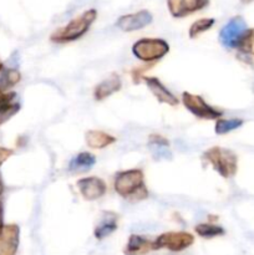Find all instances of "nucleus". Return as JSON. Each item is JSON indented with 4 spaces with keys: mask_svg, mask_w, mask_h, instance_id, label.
I'll list each match as a JSON object with an SVG mask.
<instances>
[{
    "mask_svg": "<svg viewBox=\"0 0 254 255\" xmlns=\"http://www.w3.org/2000/svg\"><path fill=\"white\" fill-rule=\"evenodd\" d=\"M19 246V228L14 224L0 229V255H14Z\"/></svg>",
    "mask_w": 254,
    "mask_h": 255,
    "instance_id": "11",
    "label": "nucleus"
},
{
    "mask_svg": "<svg viewBox=\"0 0 254 255\" xmlns=\"http://www.w3.org/2000/svg\"><path fill=\"white\" fill-rule=\"evenodd\" d=\"M243 125V120L241 119H229V120H218L216 124V131L217 134H226L229 132L234 131V129L239 128Z\"/></svg>",
    "mask_w": 254,
    "mask_h": 255,
    "instance_id": "19",
    "label": "nucleus"
},
{
    "mask_svg": "<svg viewBox=\"0 0 254 255\" xmlns=\"http://www.w3.org/2000/svg\"><path fill=\"white\" fill-rule=\"evenodd\" d=\"M14 151L10 148H5V147H0V166L4 163L6 159H9L12 156Z\"/></svg>",
    "mask_w": 254,
    "mask_h": 255,
    "instance_id": "26",
    "label": "nucleus"
},
{
    "mask_svg": "<svg viewBox=\"0 0 254 255\" xmlns=\"http://www.w3.org/2000/svg\"><path fill=\"white\" fill-rule=\"evenodd\" d=\"M20 81V72L12 67L0 64V92H6Z\"/></svg>",
    "mask_w": 254,
    "mask_h": 255,
    "instance_id": "17",
    "label": "nucleus"
},
{
    "mask_svg": "<svg viewBox=\"0 0 254 255\" xmlns=\"http://www.w3.org/2000/svg\"><path fill=\"white\" fill-rule=\"evenodd\" d=\"M182 101L186 109L194 115L196 117L202 120H216L222 116V111L209 106L201 96L198 95L189 94V92H183L182 95Z\"/></svg>",
    "mask_w": 254,
    "mask_h": 255,
    "instance_id": "6",
    "label": "nucleus"
},
{
    "mask_svg": "<svg viewBox=\"0 0 254 255\" xmlns=\"http://www.w3.org/2000/svg\"><path fill=\"white\" fill-rule=\"evenodd\" d=\"M19 109H20L19 104H15L14 102L12 105L7 106L6 109L0 110V125H2L4 122H6L7 120L11 119V117L14 116L17 111H19Z\"/></svg>",
    "mask_w": 254,
    "mask_h": 255,
    "instance_id": "24",
    "label": "nucleus"
},
{
    "mask_svg": "<svg viewBox=\"0 0 254 255\" xmlns=\"http://www.w3.org/2000/svg\"><path fill=\"white\" fill-rule=\"evenodd\" d=\"M168 51L169 45L162 39H141L132 46V54L144 62L162 59Z\"/></svg>",
    "mask_w": 254,
    "mask_h": 255,
    "instance_id": "4",
    "label": "nucleus"
},
{
    "mask_svg": "<svg viewBox=\"0 0 254 255\" xmlns=\"http://www.w3.org/2000/svg\"><path fill=\"white\" fill-rule=\"evenodd\" d=\"M97 17V11L95 9L86 10L80 16L75 17L74 20L67 25L62 26L61 29L56 30L51 35V41L54 42H69L80 39L89 31L90 26L94 24Z\"/></svg>",
    "mask_w": 254,
    "mask_h": 255,
    "instance_id": "2",
    "label": "nucleus"
},
{
    "mask_svg": "<svg viewBox=\"0 0 254 255\" xmlns=\"http://www.w3.org/2000/svg\"><path fill=\"white\" fill-rule=\"evenodd\" d=\"M121 89V80L117 75H111L106 80L99 84L95 89L94 96L96 100H104L106 97L111 96L115 92H117Z\"/></svg>",
    "mask_w": 254,
    "mask_h": 255,
    "instance_id": "13",
    "label": "nucleus"
},
{
    "mask_svg": "<svg viewBox=\"0 0 254 255\" xmlns=\"http://www.w3.org/2000/svg\"><path fill=\"white\" fill-rule=\"evenodd\" d=\"M144 82L147 84L148 89L154 95L157 100L162 104H167L169 106H176L178 105V100L172 92L167 90V87L156 77H144Z\"/></svg>",
    "mask_w": 254,
    "mask_h": 255,
    "instance_id": "12",
    "label": "nucleus"
},
{
    "mask_svg": "<svg viewBox=\"0 0 254 255\" xmlns=\"http://www.w3.org/2000/svg\"><path fill=\"white\" fill-rule=\"evenodd\" d=\"M239 49L243 50L244 52L254 55V29H248Z\"/></svg>",
    "mask_w": 254,
    "mask_h": 255,
    "instance_id": "23",
    "label": "nucleus"
},
{
    "mask_svg": "<svg viewBox=\"0 0 254 255\" xmlns=\"http://www.w3.org/2000/svg\"><path fill=\"white\" fill-rule=\"evenodd\" d=\"M152 22V14L147 10L133 12V14L122 15L116 21V26L120 30L126 32L136 31V30L143 29L144 26Z\"/></svg>",
    "mask_w": 254,
    "mask_h": 255,
    "instance_id": "8",
    "label": "nucleus"
},
{
    "mask_svg": "<svg viewBox=\"0 0 254 255\" xmlns=\"http://www.w3.org/2000/svg\"><path fill=\"white\" fill-rule=\"evenodd\" d=\"M193 243V237L189 233L184 232H171V233H164L159 236L153 243V249L167 248L169 251L179 252L188 248Z\"/></svg>",
    "mask_w": 254,
    "mask_h": 255,
    "instance_id": "7",
    "label": "nucleus"
},
{
    "mask_svg": "<svg viewBox=\"0 0 254 255\" xmlns=\"http://www.w3.org/2000/svg\"><path fill=\"white\" fill-rule=\"evenodd\" d=\"M243 1H246V2H248V1H251V0H243Z\"/></svg>",
    "mask_w": 254,
    "mask_h": 255,
    "instance_id": "28",
    "label": "nucleus"
},
{
    "mask_svg": "<svg viewBox=\"0 0 254 255\" xmlns=\"http://www.w3.org/2000/svg\"><path fill=\"white\" fill-rule=\"evenodd\" d=\"M209 0H167L172 16L184 17L202 10L208 5Z\"/></svg>",
    "mask_w": 254,
    "mask_h": 255,
    "instance_id": "10",
    "label": "nucleus"
},
{
    "mask_svg": "<svg viewBox=\"0 0 254 255\" xmlns=\"http://www.w3.org/2000/svg\"><path fill=\"white\" fill-rule=\"evenodd\" d=\"M247 31H248V26L243 17L236 16L229 20L221 30L219 41L228 49H236L241 46Z\"/></svg>",
    "mask_w": 254,
    "mask_h": 255,
    "instance_id": "5",
    "label": "nucleus"
},
{
    "mask_svg": "<svg viewBox=\"0 0 254 255\" xmlns=\"http://www.w3.org/2000/svg\"><path fill=\"white\" fill-rule=\"evenodd\" d=\"M116 228V219H107V221H104L99 227H97L96 231H95V237H96L97 239H102L105 238V237L110 236Z\"/></svg>",
    "mask_w": 254,
    "mask_h": 255,
    "instance_id": "22",
    "label": "nucleus"
},
{
    "mask_svg": "<svg viewBox=\"0 0 254 255\" xmlns=\"http://www.w3.org/2000/svg\"><path fill=\"white\" fill-rule=\"evenodd\" d=\"M196 232L203 238H214V237L223 236L224 229L219 226H214V224H199L196 227Z\"/></svg>",
    "mask_w": 254,
    "mask_h": 255,
    "instance_id": "21",
    "label": "nucleus"
},
{
    "mask_svg": "<svg viewBox=\"0 0 254 255\" xmlns=\"http://www.w3.org/2000/svg\"><path fill=\"white\" fill-rule=\"evenodd\" d=\"M115 191L124 198L143 199L147 197L143 173L139 169L120 172L115 177Z\"/></svg>",
    "mask_w": 254,
    "mask_h": 255,
    "instance_id": "1",
    "label": "nucleus"
},
{
    "mask_svg": "<svg viewBox=\"0 0 254 255\" xmlns=\"http://www.w3.org/2000/svg\"><path fill=\"white\" fill-rule=\"evenodd\" d=\"M148 148L156 159L171 158L169 143L162 136H151L148 139Z\"/></svg>",
    "mask_w": 254,
    "mask_h": 255,
    "instance_id": "15",
    "label": "nucleus"
},
{
    "mask_svg": "<svg viewBox=\"0 0 254 255\" xmlns=\"http://www.w3.org/2000/svg\"><path fill=\"white\" fill-rule=\"evenodd\" d=\"M203 158L213 166L214 171L218 172L223 178L234 176L238 168V158L231 149L222 147H212L204 152Z\"/></svg>",
    "mask_w": 254,
    "mask_h": 255,
    "instance_id": "3",
    "label": "nucleus"
},
{
    "mask_svg": "<svg viewBox=\"0 0 254 255\" xmlns=\"http://www.w3.org/2000/svg\"><path fill=\"white\" fill-rule=\"evenodd\" d=\"M14 99H15V94L12 92H0V110L6 109L7 106L14 104Z\"/></svg>",
    "mask_w": 254,
    "mask_h": 255,
    "instance_id": "25",
    "label": "nucleus"
},
{
    "mask_svg": "<svg viewBox=\"0 0 254 255\" xmlns=\"http://www.w3.org/2000/svg\"><path fill=\"white\" fill-rule=\"evenodd\" d=\"M115 142H116V138L104 131H95V129H92V131H89L86 133V143L91 148L101 149L115 143Z\"/></svg>",
    "mask_w": 254,
    "mask_h": 255,
    "instance_id": "14",
    "label": "nucleus"
},
{
    "mask_svg": "<svg viewBox=\"0 0 254 255\" xmlns=\"http://www.w3.org/2000/svg\"><path fill=\"white\" fill-rule=\"evenodd\" d=\"M214 19H211V17H204V19H199L197 21H194L192 24L191 29H189V37H197L198 35H201L202 32L207 31V30L211 29L214 25Z\"/></svg>",
    "mask_w": 254,
    "mask_h": 255,
    "instance_id": "20",
    "label": "nucleus"
},
{
    "mask_svg": "<svg viewBox=\"0 0 254 255\" xmlns=\"http://www.w3.org/2000/svg\"><path fill=\"white\" fill-rule=\"evenodd\" d=\"M77 188L86 201H96L106 193V184L97 177H86L79 179Z\"/></svg>",
    "mask_w": 254,
    "mask_h": 255,
    "instance_id": "9",
    "label": "nucleus"
},
{
    "mask_svg": "<svg viewBox=\"0 0 254 255\" xmlns=\"http://www.w3.org/2000/svg\"><path fill=\"white\" fill-rule=\"evenodd\" d=\"M149 247L153 248V244H151L148 241L142 238V237L131 236V238H129L128 241V244H127V253L128 254L143 253V252L147 251Z\"/></svg>",
    "mask_w": 254,
    "mask_h": 255,
    "instance_id": "18",
    "label": "nucleus"
},
{
    "mask_svg": "<svg viewBox=\"0 0 254 255\" xmlns=\"http://www.w3.org/2000/svg\"><path fill=\"white\" fill-rule=\"evenodd\" d=\"M96 163V158L94 154L89 152H81L70 161L69 169L71 172H86L91 169Z\"/></svg>",
    "mask_w": 254,
    "mask_h": 255,
    "instance_id": "16",
    "label": "nucleus"
},
{
    "mask_svg": "<svg viewBox=\"0 0 254 255\" xmlns=\"http://www.w3.org/2000/svg\"><path fill=\"white\" fill-rule=\"evenodd\" d=\"M2 228V207L1 203H0V229Z\"/></svg>",
    "mask_w": 254,
    "mask_h": 255,
    "instance_id": "27",
    "label": "nucleus"
}]
</instances>
